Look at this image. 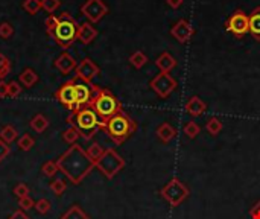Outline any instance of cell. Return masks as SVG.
<instances>
[{
    "label": "cell",
    "mask_w": 260,
    "mask_h": 219,
    "mask_svg": "<svg viewBox=\"0 0 260 219\" xmlns=\"http://www.w3.org/2000/svg\"><path fill=\"white\" fill-rule=\"evenodd\" d=\"M151 89L155 92V94L161 99H166L168 96L172 94V92H175L178 82L175 81V78H172L170 73H163L160 72L157 76H154L149 82Z\"/></svg>",
    "instance_id": "obj_9"
},
{
    "label": "cell",
    "mask_w": 260,
    "mask_h": 219,
    "mask_svg": "<svg viewBox=\"0 0 260 219\" xmlns=\"http://www.w3.org/2000/svg\"><path fill=\"white\" fill-rule=\"evenodd\" d=\"M76 78L79 81H84L87 84H92V81L96 78L97 75H99L101 69H99V65H97L93 60L90 58H84L79 64H78V67H76Z\"/></svg>",
    "instance_id": "obj_13"
},
{
    "label": "cell",
    "mask_w": 260,
    "mask_h": 219,
    "mask_svg": "<svg viewBox=\"0 0 260 219\" xmlns=\"http://www.w3.org/2000/svg\"><path fill=\"white\" fill-rule=\"evenodd\" d=\"M8 219H29V216L26 215V212H25V210L18 209V210H15L13 215H11Z\"/></svg>",
    "instance_id": "obj_44"
},
{
    "label": "cell",
    "mask_w": 260,
    "mask_h": 219,
    "mask_svg": "<svg viewBox=\"0 0 260 219\" xmlns=\"http://www.w3.org/2000/svg\"><path fill=\"white\" fill-rule=\"evenodd\" d=\"M13 35H14V28L11 26V23H8V21H3V23L0 25V38L8 40Z\"/></svg>",
    "instance_id": "obj_38"
},
{
    "label": "cell",
    "mask_w": 260,
    "mask_h": 219,
    "mask_svg": "<svg viewBox=\"0 0 260 219\" xmlns=\"http://www.w3.org/2000/svg\"><path fill=\"white\" fill-rule=\"evenodd\" d=\"M177 134H178L177 128H173L169 122L160 124L155 129V136L161 143H169V141H172L177 137Z\"/></svg>",
    "instance_id": "obj_16"
},
{
    "label": "cell",
    "mask_w": 260,
    "mask_h": 219,
    "mask_svg": "<svg viewBox=\"0 0 260 219\" xmlns=\"http://www.w3.org/2000/svg\"><path fill=\"white\" fill-rule=\"evenodd\" d=\"M90 108L94 110V113L99 116L102 124L107 122L108 119L119 114L122 110V104L117 97L108 90V89H101V87H94V96L90 102Z\"/></svg>",
    "instance_id": "obj_3"
},
{
    "label": "cell",
    "mask_w": 260,
    "mask_h": 219,
    "mask_svg": "<svg viewBox=\"0 0 260 219\" xmlns=\"http://www.w3.org/2000/svg\"><path fill=\"white\" fill-rule=\"evenodd\" d=\"M184 108H186V111L192 117H199V116H202L205 113V110H207V104H205L201 97L192 96L190 99L186 102V105H184Z\"/></svg>",
    "instance_id": "obj_17"
},
{
    "label": "cell",
    "mask_w": 260,
    "mask_h": 219,
    "mask_svg": "<svg viewBox=\"0 0 260 219\" xmlns=\"http://www.w3.org/2000/svg\"><path fill=\"white\" fill-rule=\"evenodd\" d=\"M193 34H195V28L190 25V21H187L186 18H180L177 23L170 28V35L175 38L177 41H180L181 45L190 41Z\"/></svg>",
    "instance_id": "obj_14"
},
{
    "label": "cell",
    "mask_w": 260,
    "mask_h": 219,
    "mask_svg": "<svg viewBox=\"0 0 260 219\" xmlns=\"http://www.w3.org/2000/svg\"><path fill=\"white\" fill-rule=\"evenodd\" d=\"M29 126L35 131V133L41 134V133H45V131L47 129L49 126V120L43 116V114H35L34 117L31 119V122H29Z\"/></svg>",
    "instance_id": "obj_22"
},
{
    "label": "cell",
    "mask_w": 260,
    "mask_h": 219,
    "mask_svg": "<svg viewBox=\"0 0 260 219\" xmlns=\"http://www.w3.org/2000/svg\"><path fill=\"white\" fill-rule=\"evenodd\" d=\"M18 207H20L21 210L28 212V210H31V209H34L35 203H34V200L31 198V196H25V198H20V200H18Z\"/></svg>",
    "instance_id": "obj_40"
},
{
    "label": "cell",
    "mask_w": 260,
    "mask_h": 219,
    "mask_svg": "<svg viewBox=\"0 0 260 219\" xmlns=\"http://www.w3.org/2000/svg\"><path fill=\"white\" fill-rule=\"evenodd\" d=\"M50 209H52V204H50V201L46 200V198H41V200H38V201L35 203V210H37L40 215L49 213Z\"/></svg>",
    "instance_id": "obj_36"
},
{
    "label": "cell",
    "mask_w": 260,
    "mask_h": 219,
    "mask_svg": "<svg viewBox=\"0 0 260 219\" xmlns=\"http://www.w3.org/2000/svg\"><path fill=\"white\" fill-rule=\"evenodd\" d=\"M34 145H35V140L31 134H23L21 137H18V140H17V146L23 152L31 151L32 148H34Z\"/></svg>",
    "instance_id": "obj_29"
},
{
    "label": "cell",
    "mask_w": 260,
    "mask_h": 219,
    "mask_svg": "<svg viewBox=\"0 0 260 219\" xmlns=\"http://www.w3.org/2000/svg\"><path fill=\"white\" fill-rule=\"evenodd\" d=\"M104 148L99 145V143H92L89 148H87L85 149V152H87V156H89L94 163L97 161V160H99L101 157H102V154H104Z\"/></svg>",
    "instance_id": "obj_31"
},
{
    "label": "cell",
    "mask_w": 260,
    "mask_h": 219,
    "mask_svg": "<svg viewBox=\"0 0 260 219\" xmlns=\"http://www.w3.org/2000/svg\"><path fill=\"white\" fill-rule=\"evenodd\" d=\"M160 195L169 203L170 207H178L189 198L190 189L180 178H172L165 188L160 190Z\"/></svg>",
    "instance_id": "obj_7"
},
{
    "label": "cell",
    "mask_w": 260,
    "mask_h": 219,
    "mask_svg": "<svg viewBox=\"0 0 260 219\" xmlns=\"http://www.w3.org/2000/svg\"><path fill=\"white\" fill-rule=\"evenodd\" d=\"M250 216L251 219H260V201H257L250 210Z\"/></svg>",
    "instance_id": "obj_43"
},
{
    "label": "cell",
    "mask_w": 260,
    "mask_h": 219,
    "mask_svg": "<svg viewBox=\"0 0 260 219\" xmlns=\"http://www.w3.org/2000/svg\"><path fill=\"white\" fill-rule=\"evenodd\" d=\"M94 168H97V171H101L104 177L111 180L125 168V160L122 156L117 154L116 149L108 148L104 151L102 157L94 163Z\"/></svg>",
    "instance_id": "obj_6"
},
{
    "label": "cell",
    "mask_w": 260,
    "mask_h": 219,
    "mask_svg": "<svg viewBox=\"0 0 260 219\" xmlns=\"http://www.w3.org/2000/svg\"><path fill=\"white\" fill-rule=\"evenodd\" d=\"M50 190L53 192V195H57V196H61L64 192L67 190V183L61 180V178H55L52 183H50Z\"/></svg>",
    "instance_id": "obj_32"
},
{
    "label": "cell",
    "mask_w": 260,
    "mask_h": 219,
    "mask_svg": "<svg viewBox=\"0 0 260 219\" xmlns=\"http://www.w3.org/2000/svg\"><path fill=\"white\" fill-rule=\"evenodd\" d=\"M96 37H97V31L90 23V21H85V23L79 25V28H78V40L82 43V45H90V43L94 41Z\"/></svg>",
    "instance_id": "obj_18"
},
{
    "label": "cell",
    "mask_w": 260,
    "mask_h": 219,
    "mask_svg": "<svg viewBox=\"0 0 260 219\" xmlns=\"http://www.w3.org/2000/svg\"><path fill=\"white\" fill-rule=\"evenodd\" d=\"M0 139H2L5 143L11 145L13 141L18 140V131H17L14 126L5 125V126L2 128V131H0Z\"/></svg>",
    "instance_id": "obj_24"
},
{
    "label": "cell",
    "mask_w": 260,
    "mask_h": 219,
    "mask_svg": "<svg viewBox=\"0 0 260 219\" xmlns=\"http://www.w3.org/2000/svg\"><path fill=\"white\" fill-rule=\"evenodd\" d=\"M55 67L60 70V73L69 75V73H72V72L76 70L78 63H76V60H75L70 53L62 52L60 57L57 58V61H55Z\"/></svg>",
    "instance_id": "obj_15"
},
{
    "label": "cell",
    "mask_w": 260,
    "mask_h": 219,
    "mask_svg": "<svg viewBox=\"0 0 260 219\" xmlns=\"http://www.w3.org/2000/svg\"><path fill=\"white\" fill-rule=\"evenodd\" d=\"M61 2L60 0H41V9H45L46 13L52 14L60 8Z\"/></svg>",
    "instance_id": "obj_35"
},
{
    "label": "cell",
    "mask_w": 260,
    "mask_h": 219,
    "mask_svg": "<svg viewBox=\"0 0 260 219\" xmlns=\"http://www.w3.org/2000/svg\"><path fill=\"white\" fill-rule=\"evenodd\" d=\"M14 195L17 196V198H25V196H29V188L25 184V183H18L15 188H14Z\"/></svg>",
    "instance_id": "obj_39"
},
{
    "label": "cell",
    "mask_w": 260,
    "mask_h": 219,
    "mask_svg": "<svg viewBox=\"0 0 260 219\" xmlns=\"http://www.w3.org/2000/svg\"><path fill=\"white\" fill-rule=\"evenodd\" d=\"M102 131H105V134L116 145H122L123 141H126L137 131V124L125 111H121L102 124Z\"/></svg>",
    "instance_id": "obj_2"
},
{
    "label": "cell",
    "mask_w": 260,
    "mask_h": 219,
    "mask_svg": "<svg viewBox=\"0 0 260 219\" xmlns=\"http://www.w3.org/2000/svg\"><path fill=\"white\" fill-rule=\"evenodd\" d=\"M57 164L60 171L73 184H81L84 178H87V175L94 169V161L87 156L85 149L78 143L70 145L66 152H62L57 160Z\"/></svg>",
    "instance_id": "obj_1"
},
{
    "label": "cell",
    "mask_w": 260,
    "mask_h": 219,
    "mask_svg": "<svg viewBox=\"0 0 260 219\" xmlns=\"http://www.w3.org/2000/svg\"><path fill=\"white\" fill-rule=\"evenodd\" d=\"M38 73L34 70V69H25L23 72H21L20 75H18V82L23 85V87H26V89H31V87H34L37 82H38Z\"/></svg>",
    "instance_id": "obj_21"
},
{
    "label": "cell",
    "mask_w": 260,
    "mask_h": 219,
    "mask_svg": "<svg viewBox=\"0 0 260 219\" xmlns=\"http://www.w3.org/2000/svg\"><path fill=\"white\" fill-rule=\"evenodd\" d=\"M75 82H76V79L66 81L55 93L57 99L67 110H70L72 113L76 111V92H75Z\"/></svg>",
    "instance_id": "obj_11"
},
{
    "label": "cell",
    "mask_w": 260,
    "mask_h": 219,
    "mask_svg": "<svg viewBox=\"0 0 260 219\" xmlns=\"http://www.w3.org/2000/svg\"><path fill=\"white\" fill-rule=\"evenodd\" d=\"M61 219H90V216L87 215L79 205L75 204V205H72L70 209L61 216Z\"/></svg>",
    "instance_id": "obj_27"
},
{
    "label": "cell",
    "mask_w": 260,
    "mask_h": 219,
    "mask_svg": "<svg viewBox=\"0 0 260 219\" xmlns=\"http://www.w3.org/2000/svg\"><path fill=\"white\" fill-rule=\"evenodd\" d=\"M21 90H23V85H21L18 81H11L8 82V96L9 97H17Z\"/></svg>",
    "instance_id": "obj_37"
},
{
    "label": "cell",
    "mask_w": 260,
    "mask_h": 219,
    "mask_svg": "<svg viewBox=\"0 0 260 219\" xmlns=\"http://www.w3.org/2000/svg\"><path fill=\"white\" fill-rule=\"evenodd\" d=\"M78 28H79V25L76 23V20H75L70 14L64 13L60 17L57 28L53 29L49 35L55 40L58 46H61L62 49H67L78 40Z\"/></svg>",
    "instance_id": "obj_5"
},
{
    "label": "cell",
    "mask_w": 260,
    "mask_h": 219,
    "mask_svg": "<svg viewBox=\"0 0 260 219\" xmlns=\"http://www.w3.org/2000/svg\"><path fill=\"white\" fill-rule=\"evenodd\" d=\"M67 124H75L84 140H90L99 129H102V120L94 113V110L85 107L67 117Z\"/></svg>",
    "instance_id": "obj_4"
},
{
    "label": "cell",
    "mask_w": 260,
    "mask_h": 219,
    "mask_svg": "<svg viewBox=\"0 0 260 219\" xmlns=\"http://www.w3.org/2000/svg\"><path fill=\"white\" fill-rule=\"evenodd\" d=\"M248 21H250V34L254 40L260 41V6L251 11V14L248 16Z\"/></svg>",
    "instance_id": "obj_20"
},
{
    "label": "cell",
    "mask_w": 260,
    "mask_h": 219,
    "mask_svg": "<svg viewBox=\"0 0 260 219\" xmlns=\"http://www.w3.org/2000/svg\"><path fill=\"white\" fill-rule=\"evenodd\" d=\"M81 13L93 25L101 21L108 14V6L104 3V0H87L81 6Z\"/></svg>",
    "instance_id": "obj_10"
},
{
    "label": "cell",
    "mask_w": 260,
    "mask_h": 219,
    "mask_svg": "<svg viewBox=\"0 0 260 219\" xmlns=\"http://www.w3.org/2000/svg\"><path fill=\"white\" fill-rule=\"evenodd\" d=\"M183 133H184V136H186L187 139H195L201 133V126L197 122H195V120H189V122L184 125Z\"/></svg>",
    "instance_id": "obj_28"
},
{
    "label": "cell",
    "mask_w": 260,
    "mask_h": 219,
    "mask_svg": "<svg viewBox=\"0 0 260 219\" xmlns=\"http://www.w3.org/2000/svg\"><path fill=\"white\" fill-rule=\"evenodd\" d=\"M222 122H221V119L219 117H216V116H212L207 119V122H205V129H207V133L210 136H218L221 131H222Z\"/></svg>",
    "instance_id": "obj_26"
},
{
    "label": "cell",
    "mask_w": 260,
    "mask_h": 219,
    "mask_svg": "<svg viewBox=\"0 0 260 219\" xmlns=\"http://www.w3.org/2000/svg\"><path fill=\"white\" fill-rule=\"evenodd\" d=\"M79 139H81V133H79L78 128L75 126V125H72V126H69L67 129L62 131V140L66 141V143H69V145L78 143Z\"/></svg>",
    "instance_id": "obj_25"
},
{
    "label": "cell",
    "mask_w": 260,
    "mask_h": 219,
    "mask_svg": "<svg viewBox=\"0 0 260 219\" xmlns=\"http://www.w3.org/2000/svg\"><path fill=\"white\" fill-rule=\"evenodd\" d=\"M58 172H60V168H58L57 161H46L41 166V173L47 178H53Z\"/></svg>",
    "instance_id": "obj_30"
},
{
    "label": "cell",
    "mask_w": 260,
    "mask_h": 219,
    "mask_svg": "<svg viewBox=\"0 0 260 219\" xmlns=\"http://www.w3.org/2000/svg\"><path fill=\"white\" fill-rule=\"evenodd\" d=\"M8 96V82L5 79H0V99H5Z\"/></svg>",
    "instance_id": "obj_45"
},
{
    "label": "cell",
    "mask_w": 260,
    "mask_h": 219,
    "mask_svg": "<svg viewBox=\"0 0 260 219\" xmlns=\"http://www.w3.org/2000/svg\"><path fill=\"white\" fill-rule=\"evenodd\" d=\"M11 72V61L6 55L0 53V79H5Z\"/></svg>",
    "instance_id": "obj_33"
},
{
    "label": "cell",
    "mask_w": 260,
    "mask_h": 219,
    "mask_svg": "<svg viewBox=\"0 0 260 219\" xmlns=\"http://www.w3.org/2000/svg\"><path fill=\"white\" fill-rule=\"evenodd\" d=\"M166 3H168L172 9H178V8H181V5L184 3V0H166Z\"/></svg>",
    "instance_id": "obj_46"
},
{
    "label": "cell",
    "mask_w": 260,
    "mask_h": 219,
    "mask_svg": "<svg viewBox=\"0 0 260 219\" xmlns=\"http://www.w3.org/2000/svg\"><path fill=\"white\" fill-rule=\"evenodd\" d=\"M9 152H11V148L8 143H5V141L0 139V163H2L8 156H9Z\"/></svg>",
    "instance_id": "obj_42"
},
{
    "label": "cell",
    "mask_w": 260,
    "mask_h": 219,
    "mask_svg": "<svg viewBox=\"0 0 260 219\" xmlns=\"http://www.w3.org/2000/svg\"><path fill=\"white\" fill-rule=\"evenodd\" d=\"M23 9L28 14L34 16L41 9V0H25L23 2Z\"/></svg>",
    "instance_id": "obj_34"
},
{
    "label": "cell",
    "mask_w": 260,
    "mask_h": 219,
    "mask_svg": "<svg viewBox=\"0 0 260 219\" xmlns=\"http://www.w3.org/2000/svg\"><path fill=\"white\" fill-rule=\"evenodd\" d=\"M58 21H60V17H57V16H49V17L46 18L45 25H46V31H47V34H50V32L57 28Z\"/></svg>",
    "instance_id": "obj_41"
},
{
    "label": "cell",
    "mask_w": 260,
    "mask_h": 219,
    "mask_svg": "<svg viewBox=\"0 0 260 219\" xmlns=\"http://www.w3.org/2000/svg\"><path fill=\"white\" fill-rule=\"evenodd\" d=\"M94 87L96 85H93V84H87L84 81L78 82V79H76V82H75V92H76V111H79V110H82L85 107H90V102L94 96Z\"/></svg>",
    "instance_id": "obj_12"
},
{
    "label": "cell",
    "mask_w": 260,
    "mask_h": 219,
    "mask_svg": "<svg viewBox=\"0 0 260 219\" xmlns=\"http://www.w3.org/2000/svg\"><path fill=\"white\" fill-rule=\"evenodd\" d=\"M129 64L133 65L134 69H142V67H145V65L148 64V57H146V53L145 52H142V50H136L134 53H131L129 55Z\"/></svg>",
    "instance_id": "obj_23"
},
{
    "label": "cell",
    "mask_w": 260,
    "mask_h": 219,
    "mask_svg": "<svg viewBox=\"0 0 260 219\" xmlns=\"http://www.w3.org/2000/svg\"><path fill=\"white\" fill-rule=\"evenodd\" d=\"M225 31L230 32L231 35L242 38L250 32V21H248V16L242 9H236L234 13L227 18L225 21Z\"/></svg>",
    "instance_id": "obj_8"
},
{
    "label": "cell",
    "mask_w": 260,
    "mask_h": 219,
    "mask_svg": "<svg viewBox=\"0 0 260 219\" xmlns=\"http://www.w3.org/2000/svg\"><path fill=\"white\" fill-rule=\"evenodd\" d=\"M155 65H157V69L160 72H163V73H169L172 69H175L177 67V60L172 57V55L169 52H163V53H160L157 60H155Z\"/></svg>",
    "instance_id": "obj_19"
}]
</instances>
